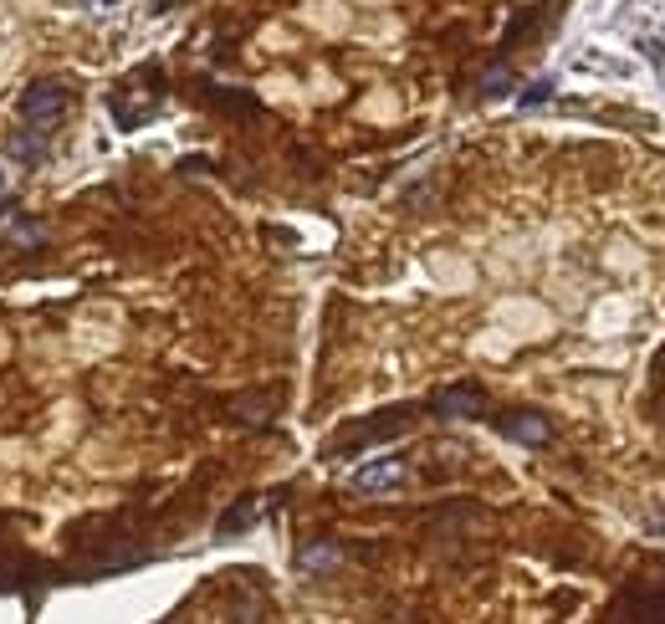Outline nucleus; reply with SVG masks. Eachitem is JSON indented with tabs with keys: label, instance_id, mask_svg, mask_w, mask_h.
Segmentation results:
<instances>
[{
	"label": "nucleus",
	"instance_id": "f257e3e1",
	"mask_svg": "<svg viewBox=\"0 0 665 624\" xmlns=\"http://www.w3.org/2000/svg\"><path fill=\"white\" fill-rule=\"evenodd\" d=\"M410 425V410L405 405H394V410H384V415H369V425H353V430H343L333 445H328V456H353V451H369V445H379V440H394L399 430Z\"/></svg>",
	"mask_w": 665,
	"mask_h": 624
},
{
	"label": "nucleus",
	"instance_id": "f03ea898",
	"mask_svg": "<svg viewBox=\"0 0 665 624\" xmlns=\"http://www.w3.org/2000/svg\"><path fill=\"white\" fill-rule=\"evenodd\" d=\"M62 113H67V87L52 82V77L31 82L26 93H21V118H26V128H52Z\"/></svg>",
	"mask_w": 665,
	"mask_h": 624
},
{
	"label": "nucleus",
	"instance_id": "7ed1b4c3",
	"mask_svg": "<svg viewBox=\"0 0 665 624\" xmlns=\"http://www.w3.org/2000/svg\"><path fill=\"white\" fill-rule=\"evenodd\" d=\"M430 410L440 415V420H476L481 410H486V389L481 384H446V389H435L430 394Z\"/></svg>",
	"mask_w": 665,
	"mask_h": 624
},
{
	"label": "nucleus",
	"instance_id": "20e7f679",
	"mask_svg": "<svg viewBox=\"0 0 665 624\" xmlns=\"http://www.w3.org/2000/svg\"><path fill=\"white\" fill-rule=\"evenodd\" d=\"M497 430L507 435V440H517V445H548L553 440V425H548V415H538V410H507L502 420H497Z\"/></svg>",
	"mask_w": 665,
	"mask_h": 624
},
{
	"label": "nucleus",
	"instance_id": "39448f33",
	"mask_svg": "<svg viewBox=\"0 0 665 624\" xmlns=\"http://www.w3.org/2000/svg\"><path fill=\"white\" fill-rule=\"evenodd\" d=\"M353 492H394L399 481H405V461L399 456H379V461H364L359 471L348 476Z\"/></svg>",
	"mask_w": 665,
	"mask_h": 624
},
{
	"label": "nucleus",
	"instance_id": "423d86ee",
	"mask_svg": "<svg viewBox=\"0 0 665 624\" xmlns=\"http://www.w3.org/2000/svg\"><path fill=\"white\" fill-rule=\"evenodd\" d=\"M338 558H343L338 543H323V538H318V543H307V548L297 553V568H302V573H323V568H338Z\"/></svg>",
	"mask_w": 665,
	"mask_h": 624
},
{
	"label": "nucleus",
	"instance_id": "0eeeda50",
	"mask_svg": "<svg viewBox=\"0 0 665 624\" xmlns=\"http://www.w3.org/2000/svg\"><path fill=\"white\" fill-rule=\"evenodd\" d=\"M11 159L21 164H41V154H47V144H41V128H26V133H11Z\"/></svg>",
	"mask_w": 665,
	"mask_h": 624
},
{
	"label": "nucleus",
	"instance_id": "6e6552de",
	"mask_svg": "<svg viewBox=\"0 0 665 624\" xmlns=\"http://www.w3.org/2000/svg\"><path fill=\"white\" fill-rule=\"evenodd\" d=\"M256 522V502H241V507H231L226 517L215 522V538H236V532H246Z\"/></svg>",
	"mask_w": 665,
	"mask_h": 624
},
{
	"label": "nucleus",
	"instance_id": "1a4fd4ad",
	"mask_svg": "<svg viewBox=\"0 0 665 624\" xmlns=\"http://www.w3.org/2000/svg\"><path fill=\"white\" fill-rule=\"evenodd\" d=\"M553 98V77H543V82H532L527 93H522V108H538V103H548Z\"/></svg>",
	"mask_w": 665,
	"mask_h": 624
},
{
	"label": "nucleus",
	"instance_id": "9d476101",
	"mask_svg": "<svg viewBox=\"0 0 665 624\" xmlns=\"http://www.w3.org/2000/svg\"><path fill=\"white\" fill-rule=\"evenodd\" d=\"M87 11H113V6H123V0H82Z\"/></svg>",
	"mask_w": 665,
	"mask_h": 624
},
{
	"label": "nucleus",
	"instance_id": "9b49d317",
	"mask_svg": "<svg viewBox=\"0 0 665 624\" xmlns=\"http://www.w3.org/2000/svg\"><path fill=\"white\" fill-rule=\"evenodd\" d=\"M650 57L660 62V72H665V47H660V41H650Z\"/></svg>",
	"mask_w": 665,
	"mask_h": 624
},
{
	"label": "nucleus",
	"instance_id": "f8f14e48",
	"mask_svg": "<svg viewBox=\"0 0 665 624\" xmlns=\"http://www.w3.org/2000/svg\"><path fill=\"white\" fill-rule=\"evenodd\" d=\"M655 532H665V517H660V522H655Z\"/></svg>",
	"mask_w": 665,
	"mask_h": 624
},
{
	"label": "nucleus",
	"instance_id": "ddd939ff",
	"mask_svg": "<svg viewBox=\"0 0 665 624\" xmlns=\"http://www.w3.org/2000/svg\"><path fill=\"white\" fill-rule=\"evenodd\" d=\"M0 190H6V174H0Z\"/></svg>",
	"mask_w": 665,
	"mask_h": 624
}]
</instances>
